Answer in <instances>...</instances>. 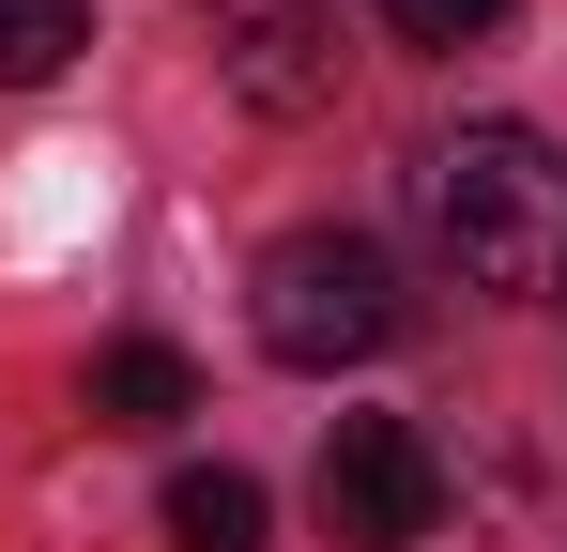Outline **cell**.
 Here are the masks:
<instances>
[{"label":"cell","mask_w":567,"mask_h":552,"mask_svg":"<svg viewBox=\"0 0 567 552\" xmlns=\"http://www.w3.org/2000/svg\"><path fill=\"white\" fill-rule=\"evenodd\" d=\"M169 538L185 552H261L277 538V491H261L246 460H185V476H169Z\"/></svg>","instance_id":"cell-5"},{"label":"cell","mask_w":567,"mask_h":552,"mask_svg":"<svg viewBox=\"0 0 567 552\" xmlns=\"http://www.w3.org/2000/svg\"><path fill=\"white\" fill-rule=\"evenodd\" d=\"M199 31H215V78L261 123L338 108V0H199Z\"/></svg>","instance_id":"cell-4"},{"label":"cell","mask_w":567,"mask_h":552,"mask_svg":"<svg viewBox=\"0 0 567 552\" xmlns=\"http://www.w3.org/2000/svg\"><path fill=\"white\" fill-rule=\"evenodd\" d=\"M246 323H261V354L307 368V384H338V368L399 354V323H414V292L383 262L369 231H277L261 276H246Z\"/></svg>","instance_id":"cell-2"},{"label":"cell","mask_w":567,"mask_h":552,"mask_svg":"<svg viewBox=\"0 0 567 552\" xmlns=\"http://www.w3.org/2000/svg\"><path fill=\"white\" fill-rule=\"evenodd\" d=\"M93 415L107 430H169V415H199V368L169 338H107L93 354Z\"/></svg>","instance_id":"cell-6"},{"label":"cell","mask_w":567,"mask_h":552,"mask_svg":"<svg viewBox=\"0 0 567 552\" xmlns=\"http://www.w3.org/2000/svg\"><path fill=\"white\" fill-rule=\"evenodd\" d=\"M307 507H322V538H338V552H414V538H445V460H430L414 415H338Z\"/></svg>","instance_id":"cell-3"},{"label":"cell","mask_w":567,"mask_h":552,"mask_svg":"<svg viewBox=\"0 0 567 552\" xmlns=\"http://www.w3.org/2000/svg\"><path fill=\"white\" fill-rule=\"evenodd\" d=\"M369 16L399 31V47H491V31H506L522 0H369Z\"/></svg>","instance_id":"cell-8"},{"label":"cell","mask_w":567,"mask_h":552,"mask_svg":"<svg viewBox=\"0 0 567 552\" xmlns=\"http://www.w3.org/2000/svg\"><path fill=\"white\" fill-rule=\"evenodd\" d=\"M93 47V0H0V92H47Z\"/></svg>","instance_id":"cell-7"},{"label":"cell","mask_w":567,"mask_h":552,"mask_svg":"<svg viewBox=\"0 0 567 552\" xmlns=\"http://www.w3.org/2000/svg\"><path fill=\"white\" fill-rule=\"evenodd\" d=\"M414 215L491 307H567V154L537 123H461L414 154Z\"/></svg>","instance_id":"cell-1"}]
</instances>
